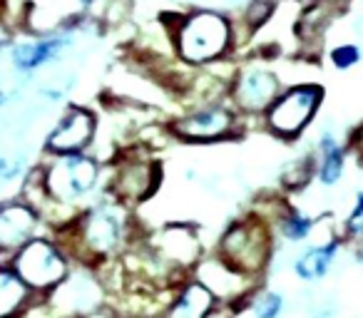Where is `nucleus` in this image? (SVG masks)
Masks as SVG:
<instances>
[{
  "label": "nucleus",
  "mask_w": 363,
  "mask_h": 318,
  "mask_svg": "<svg viewBox=\"0 0 363 318\" xmlns=\"http://www.w3.org/2000/svg\"><path fill=\"white\" fill-rule=\"evenodd\" d=\"M316 217L301 212L298 207H284L281 212L277 214V232L279 237L286 244H294V246H303L308 244L311 234L316 232Z\"/></svg>",
  "instance_id": "obj_20"
},
{
  "label": "nucleus",
  "mask_w": 363,
  "mask_h": 318,
  "mask_svg": "<svg viewBox=\"0 0 363 318\" xmlns=\"http://www.w3.org/2000/svg\"><path fill=\"white\" fill-rule=\"evenodd\" d=\"M57 318H85L102 303V286L87 271H77L65 278L52 293H48Z\"/></svg>",
  "instance_id": "obj_14"
},
{
  "label": "nucleus",
  "mask_w": 363,
  "mask_h": 318,
  "mask_svg": "<svg viewBox=\"0 0 363 318\" xmlns=\"http://www.w3.org/2000/svg\"><path fill=\"white\" fill-rule=\"evenodd\" d=\"M343 239L353 244H358L363 239V192H356L351 212L343 219Z\"/></svg>",
  "instance_id": "obj_23"
},
{
  "label": "nucleus",
  "mask_w": 363,
  "mask_h": 318,
  "mask_svg": "<svg viewBox=\"0 0 363 318\" xmlns=\"http://www.w3.org/2000/svg\"><path fill=\"white\" fill-rule=\"evenodd\" d=\"M356 259H358V263H361V266H363V239L356 244Z\"/></svg>",
  "instance_id": "obj_26"
},
{
  "label": "nucleus",
  "mask_w": 363,
  "mask_h": 318,
  "mask_svg": "<svg viewBox=\"0 0 363 318\" xmlns=\"http://www.w3.org/2000/svg\"><path fill=\"white\" fill-rule=\"evenodd\" d=\"M38 293H52L70 276V254L57 239L35 237L6 259Z\"/></svg>",
  "instance_id": "obj_5"
},
{
  "label": "nucleus",
  "mask_w": 363,
  "mask_h": 318,
  "mask_svg": "<svg viewBox=\"0 0 363 318\" xmlns=\"http://www.w3.org/2000/svg\"><path fill=\"white\" fill-rule=\"evenodd\" d=\"M219 303L222 301L214 296L212 288L204 286L199 278L192 276L189 281L182 283L179 291L174 293L164 318H212Z\"/></svg>",
  "instance_id": "obj_19"
},
{
  "label": "nucleus",
  "mask_w": 363,
  "mask_h": 318,
  "mask_svg": "<svg viewBox=\"0 0 363 318\" xmlns=\"http://www.w3.org/2000/svg\"><path fill=\"white\" fill-rule=\"evenodd\" d=\"M75 42L72 30H50L33 38H18V40H3L11 67L23 77L35 75L38 70L57 62Z\"/></svg>",
  "instance_id": "obj_8"
},
{
  "label": "nucleus",
  "mask_w": 363,
  "mask_h": 318,
  "mask_svg": "<svg viewBox=\"0 0 363 318\" xmlns=\"http://www.w3.org/2000/svg\"><path fill=\"white\" fill-rule=\"evenodd\" d=\"M150 254L160 266L194 271V266L202 261V242L192 224H167L150 242Z\"/></svg>",
  "instance_id": "obj_10"
},
{
  "label": "nucleus",
  "mask_w": 363,
  "mask_h": 318,
  "mask_svg": "<svg viewBox=\"0 0 363 318\" xmlns=\"http://www.w3.org/2000/svg\"><path fill=\"white\" fill-rule=\"evenodd\" d=\"M328 62H331V67L338 72L353 70V67L363 62V47L353 40L338 42V45H333L331 50H328Z\"/></svg>",
  "instance_id": "obj_22"
},
{
  "label": "nucleus",
  "mask_w": 363,
  "mask_h": 318,
  "mask_svg": "<svg viewBox=\"0 0 363 318\" xmlns=\"http://www.w3.org/2000/svg\"><path fill=\"white\" fill-rule=\"evenodd\" d=\"M247 308L252 318H281L286 311V293L269 286L257 288L247 301Z\"/></svg>",
  "instance_id": "obj_21"
},
{
  "label": "nucleus",
  "mask_w": 363,
  "mask_h": 318,
  "mask_svg": "<svg viewBox=\"0 0 363 318\" xmlns=\"http://www.w3.org/2000/svg\"><path fill=\"white\" fill-rule=\"evenodd\" d=\"M194 278L209 286L214 291V296L219 298L222 303L229 301H249L252 293L257 291V278L247 276V273L237 271L234 266H229L224 259H219L217 254L209 259H202V261L194 266L192 271Z\"/></svg>",
  "instance_id": "obj_15"
},
{
  "label": "nucleus",
  "mask_w": 363,
  "mask_h": 318,
  "mask_svg": "<svg viewBox=\"0 0 363 318\" xmlns=\"http://www.w3.org/2000/svg\"><path fill=\"white\" fill-rule=\"evenodd\" d=\"M338 301L331 293H313L303 308V318H336Z\"/></svg>",
  "instance_id": "obj_24"
},
{
  "label": "nucleus",
  "mask_w": 363,
  "mask_h": 318,
  "mask_svg": "<svg viewBox=\"0 0 363 318\" xmlns=\"http://www.w3.org/2000/svg\"><path fill=\"white\" fill-rule=\"evenodd\" d=\"M281 92V77L272 67L249 62L232 82V105L244 115H264Z\"/></svg>",
  "instance_id": "obj_9"
},
{
  "label": "nucleus",
  "mask_w": 363,
  "mask_h": 318,
  "mask_svg": "<svg viewBox=\"0 0 363 318\" xmlns=\"http://www.w3.org/2000/svg\"><path fill=\"white\" fill-rule=\"evenodd\" d=\"M77 6L82 8V11H87V8H92V6H97V0H75Z\"/></svg>",
  "instance_id": "obj_25"
},
{
  "label": "nucleus",
  "mask_w": 363,
  "mask_h": 318,
  "mask_svg": "<svg viewBox=\"0 0 363 318\" xmlns=\"http://www.w3.org/2000/svg\"><path fill=\"white\" fill-rule=\"evenodd\" d=\"M346 144L341 142L338 132L333 127H323L313 144V169H316V182L321 187L331 189L338 187V182L346 174Z\"/></svg>",
  "instance_id": "obj_17"
},
{
  "label": "nucleus",
  "mask_w": 363,
  "mask_h": 318,
  "mask_svg": "<svg viewBox=\"0 0 363 318\" xmlns=\"http://www.w3.org/2000/svg\"><path fill=\"white\" fill-rule=\"evenodd\" d=\"M343 234H336L328 242L318 244H303L301 251H296V256L291 259V271L296 273V278L306 286L321 283L323 278L331 273L333 263L338 261V254L343 249Z\"/></svg>",
  "instance_id": "obj_16"
},
{
  "label": "nucleus",
  "mask_w": 363,
  "mask_h": 318,
  "mask_svg": "<svg viewBox=\"0 0 363 318\" xmlns=\"http://www.w3.org/2000/svg\"><path fill=\"white\" fill-rule=\"evenodd\" d=\"M217 256L229 266L259 278L274 256V234L262 217H244L232 222L217 242Z\"/></svg>",
  "instance_id": "obj_4"
},
{
  "label": "nucleus",
  "mask_w": 363,
  "mask_h": 318,
  "mask_svg": "<svg viewBox=\"0 0 363 318\" xmlns=\"http://www.w3.org/2000/svg\"><path fill=\"white\" fill-rule=\"evenodd\" d=\"M130 239V207L112 194L82 209L57 232V242L80 266H97L107 259H115L125 251Z\"/></svg>",
  "instance_id": "obj_1"
},
{
  "label": "nucleus",
  "mask_w": 363,
  "mask_h": 318,
  "mask_svg": "<svg viewBox=\"0 0 363 318\" xmlns=\"http://www.w3.org/2000/svg\"><path fill=\"white\" fill-rule=\"evenodd\" d=\"M48 162L35 169L30 179L40 192L43 202L52 207H75L97 189L102 167L87 152L72 154H45Z\"/></svg>",
  "instance_id": "obj_2"
},
{
  "label": "nucleus",
  "mask_w": 363,
  "mask_h": 318,
  "mask_svg": "<svg viewBox=\"0 0 363 318\" xmlns=\"http://www.w3.org/2000/svg\"><path fill=\"white\" fill-rule=\"evenodd\" d=\"M38 293L16 268L3 261L0 268V318H26L30 308L38 306Z\"/></svg>",
  "instance_id": "obj_18"
},
{
  "label": "nucleus",
  "mask_w": 363,
  "mask_h": 318,
  "mask_svg": "<svg viewBox=\"0 0 363 318\" xmlns=\"http://www.w3.org/2000/svg\"><path fill=\"white\" fill-rule=\"evenodd\" d=\"M97 117L87 107L67 105L55 120L52 130L48 132L43 152L45 154H72V152H87L95 140Z\"/></svg>",
  "instance_id": "obj_11"
},
{
  "label": "nucleus",
  "mask_w": 363,
  "mask_h": 318,
  "mask_svg": "<svg viewBox=\"0 0 363 318\" xmlns=\"http://www.w3.org/2000/svg\"><path fill=\"white\" fill-rule=\"evenodd\" d=\"M40 224L43 214L30 199H6L0 207V251L3 256H13L18 249L35 239Z\"/></svg>",
  "instance_id": "obj_13"
},
{
  "label": "nucleus",
  "mask_w": 363,
  "mask_h": 318,
  "mask_svg": "<svg viewBox=\"0 0 363 318\" xmlns=\"http://www.w3.org/2000/svg\"><path fill=\"white\" fill-rule=\"evenodd\" d=\"M361 6H363V0H361Z\"/></svg>",
  "instance_id": "obj_28"
},
{
  "label": "nucleus",
  "mask_w": 363,
  "mask_h": 318,
  "mask_svg": "<svg viewBox=\"0 0 363 318\" xmlns=\"http://www.w3.org/2000/svg\"><path fill=\"white\" fill-rule=\"evenodd\" d=\"M296 3H306V6H311V3H318V0H296Z\"/></svg>",
  "instance_id": "obj_27"
},
{
  "label": "nucleus",
  "mask_w": 363,
  "mask_h": 318,
  "mask_svg": "<svg viewBox=\"0 0 363 318\" xmlns=\"http://www.w3.org/2000/svg\"><path fill=\"white\" fill-rule=\"evenodd\" d=\"M234 45V25L219 11H192L182 16L174 30L177 55L189 65L224 60Z\"/></svg>",
  "instance_id": "obj_3"
},
{
  "label": "nucleus",
  "mask_w": 363,
  "mask_h": 318,
  "mask_svg": "<svg viewBox=\"0 0 363 318\" xmlns=\"http://www.w3.org/2000/svg\"><path fill=\"white\" fill-rule=\"evenodd\" d=\"M237 107L224 102H209V105L194 107L187 115L169 122L172 137L187 144H209V142H224L237 135L239 115Z\"/></svg>",
  "instance_id": "obj_7"
},
{
  "label": "nucleus",
  "mask_w": 363,
  "mask_h": 318,
  "mask_svg": "<svg viewBox=\"0 0 363 318\" xmlns=\"http://www.w3.org/2000/svg\"><path fill=\"white\" fill-rule=\"evenodd\" d=\"M162 182V164L147 157H127L117 162L110 179V194L125 202L127 207L150 199Z\"/></svg>",
  "instance_id": "obj_12"
},
{
  "label": "nucleus",
  "mask_w": 363,
  "mask_h": 318,
  "mask_svg": "<svg viewBox=\"0 0 363 318\" xmlns=\"http://www.w3.org/2000/svg\"><path fill=\"white\" fill-rule=\"evenodd\" d=\"M323 97H326V90L316 82H301V85L286 87L277 97V102L264 112V125L279 140H298L311 127L313 117L318 115Z\"/></svg>",
  "instance_id": "obj_6"
}]
</instances>
